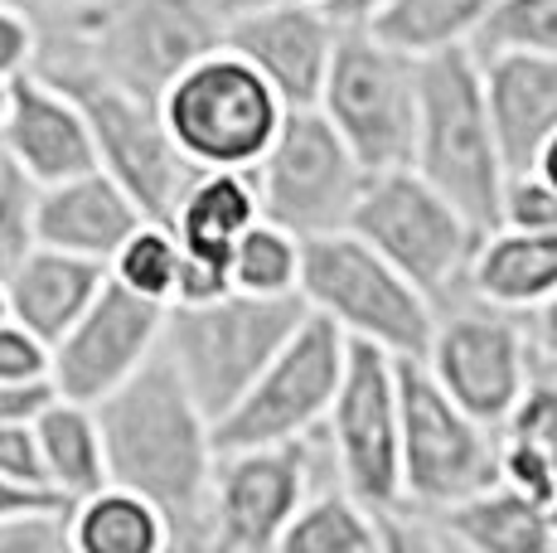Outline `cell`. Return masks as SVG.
Wrapping results in <instances>:
<instances>
[{
	"label": "cell",
	"mask_w": 557,
	"mask_h": 553,
	"mask_svg": "<svg viewBox=\"0 0 557 553\" xmlns=\"http://www.w3.org/2000/svg\"><path fill=\"white\" fill-rule=\"evenodd\" d=\"M53 398L49 379H0V422H25Z\"/></svg>",
	"instance_id": "ab89813d"
},
{
	"label": "cell",
	"mask_w": 557,
	"mask_h": 553,
	"mask_svg": "<svg viewBox=\"0 0 557 553\" xmlns=\"http://www.w3.org/2000/svg\"><path fill=\"white\" fill-rule=\"evenodd\" d=\"M345 229L359 233L379 258H388L436 306L460 292V276H466V262L480 238L475 223L442 189L426 185L412 165L363 175Z\"/></svg>",
	"instance_id": "ba28073f"
},
{
	"label": "cell",
	"mask_w": 557,
	"mask_h": 553,
	"mask_svg": "<svg viewBox=\"0 0 557 553\" xmlns=\"http://www.w3.org/2000/svg\"><path fill=\"white\" fill-rule=\"evenodd\" d=\"M0 161H10L35 185H53V180L83 175V170L98 165L78 102L39 69H25L5 83Z\"/></svg>",
	"instance_id": "ac0fdd59"
},
{
	"label": "cell",
	"mask_w": 557,
	"mask_h": 553,
	"mask_svg": "<svg viewBox=\"0 0 557 553\" xmlns=\"http://www.w3.org/2000/svg\"><path fill=\"white\" fill-rule=\"evenodd\" d=\"M422 365L470 418L499 428L505 413L519 403V393L529 389L539 359H533L529 335H523L513 311L451 296V302L436 306V325Z\"/></svg>",
	"instance_id": "5bb4252c"
},
{
	"label": "cell",
	"mask_w": 557,
	"mask_h": 553,
	"mask_svg": "<svg viewBox=\"0 0 557 553\" xmlns=\"http://www.w3.org/2000/svg\"><path fill=\"white\" fill-rule=\"evenodd\" d=\"M213 45H223L219 0H83L39 20V49L92 63L141 98H160Z\"/></svg>",
	"instance_id": "3957f363"
},
{
	"label": "cell",
	"mask_w": 557,
	"mask_h": 553,
	"mask_svg": "<svg viewBox=\"0 0 557 553\" xmlns=\"http://www.w3.org/2000/svg\"><path fill=\"white\" fill-rule=\"evenodd\" d=\"M35 195H39L35 180L20 175L10 161H0V286H5V276L39 248Z\"/></svg>",
	"instance_id": "d6a6232c"
},
{
	"label": "cell",
	"mask_w": 557,
	"mask_h": 553,
	"mask_svg": "<svg viewBox=\"0 0 557 553\" xmlns=\"http://www.w3.org/2000/svg\"><path fill=\"white\" fill-rule=\"evenodd\" d=\"M102 432L107 481L146 495L170 529V549H203L213 486V418L195 403L165 355L92 403Z\"/></svg>",
	"instance_id": "6da1fadb"
},
{
	"label": "cell",
	"mask_w": 557,
	"mask_h": 553,
	"mask_svg": "<svg viewBox=\"0 0 557 553\" xmlns=\"http://www.w3.org/2000/svg\"><path fill=\"white\" fill-rule=\"evenodd\" d=\"M379 5H383V0H335V5H330V15H335L339 25H363V20H369Z\"/></svg>",
	"instance_id": "7bdbcfd3"
},
{
	"label": "cell",
	"mask_w": 557,
	"mask_h": 553,
	"mask_svg": "<svg viewBox=\"0 0 557 553\" xmlns=\"http://www.w3.org/2000/svg\"><path fill=\"white\" fill-rule=\"evenodd\" d=\"M0 5H15V10H25V15H35V20H53V15H63V10L83 5V0H0Z\"/></svg>",
	"instance_id": "b9f144b4"
},
{
	"label": "cell",
	"mask_w": 557,
	"mask_h": 553,
	"mask_svg": "<svg viewBox=\"0 0 557 553\" xmlns=\"http://www.w3.org/2000/svg\"><path fill=\"white\" fill-rule=\"evenodd\" d=\"M533 175L543 180L548 189H557V132L543 142V151H539V161H533Z\"/></svg>",
	"instance_id": "ee69618b"
},
{
	"label": "cell",
	"mask_w": 557,
	"mask_h": 553,
	"mask_svg": "<svg viewBox=\"0 0 557 553\" xmlns=\"http://www.w3.org/2000/svg\"><path fill=\"white\" fill-rule=\"evenodd\" d=\"M160 325H165V306L151 296H136L116 276L98 286L83 316L49 345V384L59 398L98 403L122 379L160 349Z\"/></svg>",
	"instance_id": "2e32d148"
},
{
	"label": "cell",
	"mask_w": 557,
	"mask_h": 553,
	"mask_svg": "<svg viewBox=\"0 0 557 553\" xmlns=\"http://www.w3.org/2000/svg\"><path fill=\"white\" fill-rule=\"evenodd\" d=\"M320 438L345 491H355L369 509L398 505V359L379 345L349 340L345 374L320 422Z\"/></svg>",
	"instance_id": "9a60e30c"
},
{
	"label": "cell",
	"mask_w": 557,
	"mask_h": 553,
	"mask_svg": "<svg viewBox=\"0 0 557 553\" xmlns=\"http://www.w3.org/2000/svg\"><path fill=\"white\" fill-rule=\"evenodd\" d=\"M35 69L78 102L98 165L141 205L146 219L170 223L185 185L195 180V165L170 142L165 122H160V102L122 88L102 69H92V63L73 54H59V49H39Z\"/></svg>",
	"instance_id": "8992f818"
},
{
	"label": "cell",
	"mask_w": 557,
	"mask_h": 553,
	"mask_svg": "<svg viewBox=\"0 0 557 553\" xmlns=\"http://www.w3.org/2000/svg\"><path fill=\"white\" fill-rule=\"evenodd\" d=\"M5 316H10V311H5V286H0V321H5Z\"/></svg>",
	"instance_id": "f6af8a7d"
},
{
	"label": "cell",
	"mask_w": 557,
	"mask_h": 553,
	"mask_svg": "<svg viewBox=\"0 0 557 553\" xmlns=\"http://www.w3.org/2000/svg\"><path fill=\"white\" fill-rule=\"evenodd\" d=\"M519 325H523V335H529L533 359L557 369V292H548L539 306H529V311H519Z\"/></svg>",
	"instance_id": "f35d334b"
},
{
	"label": "cell",
	"mask_w": 557,
	"mask_h": 553,
	"mask_svg": "<svg viewBox=\"0 0 557 553\" xmlns=\"http://www.w3.org/2000/svg\"><path fill=\"white\" fill-rule=\"evenodd\" d=\"M398 471L403 500L442 509L499 481V438L426 374L422 359H398Z\"/></svg>",
	"instance_id": "30bf717a"
},
{
	"label": "cell",
	"mask_w": 557,
	"mask_h": 553,
	"mask_svg": "<svg viewBox=\"0 0 557 553\" xmlns=\"http://www.w3.org/2000/svg\"><path fill=\"white\" fill-rule=\"evenodd\" d=\"M315 108L355 151L363 175L398 170L412 161L417 59L383 45L369 25H339Z\"/></svg>",
	"instance_id": "9c48e42d"
},
{
	"label": "cell",
	"mask_w": 557,
	"mask_h": 553,
	"mask_svg": "<svg viewBox=\"0 0 557 553\" xmlns=\"http://www.w3.org/2000/svg\"><path fill=\"white\" fill-rule=\"evenodd\" d=\"M306 311L335 321L345 340L379 345L393 359H422L436 325V302L417 292L388 258L369 248L359 233L330 229L301 238V276H296Z\"/></svg>",
	"instance_id": "5b68a950"
},
{
	"label": "cell",
	"mask_w": 557,
	"mask_h": 553,
	"mask_svg": "<svg viewBox=\"0 0 557 553\" xmlns=\"http://www.w3.org/2000/svg\"><path fill=\"white\" fill-rule=\"evenodd\" d=\"M480 78L505 170L523 175L557 132V54H480Z\"/></svg>",
	"instance_id": "ffe728a7"
},
{
	"label": "cell",
	"mask_w": 557,
	"mask_h": 553,
	"mask_svg": "<svg viewBox=\"0 0 557 553\" xmlns=\"http://www.w3.org/2000/svg\"><path fill=\"white\" fill-rule=\"evenodd\" d=\"M0 116H5V83H0Z\"/></svg>",
	"instance_id": "7dc6e473"
},
{
	"label": "cell",
	"mask_w": 557,
	"mask_h": 553,
	"mask_svg": "<svg viewBox=\"0 0 557 553\" xmlns=\"http://www.w3.org/2000/svg\"><path fill=\"white\" fill-rule=\"evenodd\" d=\"M0 476H5V481L39 486V491H49L45 456H39V438H35V418L0 422Z\"/></svg>",
	"instance_id": "d590c367"
},
{
	"label": "cell",
	"mask_w": 557,
	"mask_h": 553,
	"mask_svg": "<svg viewBox=\"0 0 557 553\" xmlns=\"http://www.w3.org/2000/svg\"><path fill=\"white\" fill-rule=\"evenodd\" d=\"M233 292L228 276V253H209V248H185L180 243V282L170 302H213V296Z\"/></svg>",
	"instance_id": "e575fe53"
},
{
	"label": "cell",
	"mask_w": 557,
	"mask_h": 553,
	"mask_svg": "<svg viewBox=\"0 0 557 553\" xmlns=\"http://www.w3.org/2000/svg\"><path fill=\"white\" fill-rule=\"evenodd\" d=\"M141 205L107 175L102 165L83 170V175L39 185L35 195V229L45 248L78 253L92 262H112V253L141 229Z\"/></svg>",
	"instance_id": "d6986e66"
},
{
	"label": "cell",
	"mask_w": 557,
	"mask_h": 553,
	"mask_svg": "<svg viewBox=\"0 0 557 553\" xmlns=\"http://www.w3.org/2000/svg\"><path fill=\"white\" fill-rule=\"evenodd\" d=\"M276 549H286V553H383L373 509L355 491H345L339 476H320L310 486Z\"/></svg>",
	"instance_id": "83f0119b"
},
{
	"label": "cell",
	"mask_w": 557,
	"mask_h": 553,
	"mask_svg": "<svg viewBox=\"0 0 557 553\" xmlns=\"http://www.w3.org/2000/svg\"><path fill=\"white\" fill-rule=\"evenodd\" d=\"M499 438V481L519 486L543 509L557 505V369L539 365L519 403L495 428Z\"/></svg>",
	"instance_id": "cb8c5ba5"
},
{
	"label": "cell",
	"mask_w": 557,
	"mask_h": 553,
	"mask_svg": "<svg viewBox=\"0 0 557 553\" xmlns=\"http://www.w3.org/2000/svg\"><path fill=\"white\" fill-rule=\"evenodd\" d=\"M301 321V292L257 296L233 286L213 302H170L165 325H160V355L175 365L199 408L219 418L238 403V393L262 374V365Z\"/></svg>",
	"instance_id": "277c9868"
},
{
	"label": "cell",
	"mask_w": 557,
	"mask_h": 553,
	"mask_svg": "<svg viewBox=\"0 0 557 553\" xmlns=\"http://www.w3.org/2000/svg\"><path fill=\"white\" fill-rule=\"evenodd\" d=\"M102 282H107L102 262L39 243V248L5 276V311H10V321H20L29 335L53 345V340L83 316V306L98 296Z\"/></svg>",
	"instance_id": "7402d4cb"
},
{
	"label": "cell",
	"mask_w": 557,
	"mask_h": 553,
	"mask_svg": "<svg viewBox=\"0 0 557 553\" xmlns=\"http://www.w3.org/2000/svg\"><path fill=\"white\" fill-rule=\"evenodd\" d=\"M470 49L475 54H557V0H495Z\"/></svg>",
	"instance_id": "1f68e13d"
},
{
	"label": "cell",
	"mask_w": 557,
	"mask_h": 553,
	"mask_svg": "<svg viewBox=\"0 0 557 553\" xmlns=\"http://www.w3.org/2000/svg\"><path fill=\"white\" fill-rule=\"evenodd\" d=\"M548 292H557V233L495 223L490 233L475 238V253H470L456 296L519 316L529 306H539Z\"/></svg>",
	"instance_id": "44dd1931"
},
{
	"label": "cell",
	"mask_w": 557,
	"mask_h": 553,
	"mask_svg": "<svg viewBox=\"0 0 557 553\" xmlns=\"http://www.w3.org/2000/svg\"><path fill=\"white\" fill-rule=\"evenodd\" d=\"M495 0H383L363 25L383 39V45L403 49L407 59H426L442 49L470 45Z\"/></svg>",
	"instance_id": "f1b7e54d"
},
{
	"label": "cell",
	"mask_w": 557,
	"mask_h": 553,
	"mask_svg": "<svg viewBox=\"0 0 557 553\" xmlns=\"http://www.w3.org/2000/svg\"><path fill=\"white\" fill-rule=\"evenodd\" d=\"M320 476H335L320 428L296 442L223 446L209 486V539L203 549L267 553L282 544L296 505Z\"/></svg>",
	"instance_id": "7c38bea8"
},
{
	"label": "cell",
	"mask_w": 557,
	"mask_h": 553,
	"mask_svg": "<svg viewBox=\"0 0 557 553\" xmlns=\"http://www.w3.org/2000/svg\"><path fill=\"white\" fill-rule=\"evenodd\" d=\"M35 438H39V456H45V481L59 500H78L107 481L102 432L98 418H92V403L53 393L35 413Z\"/></svg>",
	"instance_id": "484cf974"
},
{
	"label": "cell",
	"mask_w": 557,
	"mask_h": 553,
	"mask_svg": "<svg viewBox=\"0 0 557 553\" xmlns=\"http://www.w3.org/2000/svg\"><path fill=\"white\" fill-rule=\"evenodd\" d=\"M49 500H59V495H53V491H39V486L5 481V476H0V519H5V515H20V509L49 505Z\"/></svg>",
	"instance_id": "60d3db41"
},
{
	"label": "cell",
	"mask_w": 557,
	"mask_h": 553,
	"mask_svg": "<svg viewBox=\"0 0 557 553\" xmlns=\"http://www.w3.org/2000/svg\"><path fill=\"white\" fill-rule=\"evenodd\" d=\"M252 219H262L252 170H195V180L185 185L175 214H170V229L185 248L228 253Z\"/></svg>",
	"instance_id": "4316f807"
},
{
	"label": "cell",
	"mask_w": 557,
	"mask_h": 553,
	"mask_svg": "<svg viewBox=\"0 0 557 553\" xmlns=\"http://www.w3.org/2000/svg\"><path fill=\"white\" fill-rule=\"evenodd\" d=\"M160 122L195 170H252L282 126L272 83L228 45H213L160 93Z\"/></svg>",
	"instance_id": "52a82bcc"
},
{
	"label": "cell",
	"mask_w": 557,
	"mask_h": 553,
	"mask_svg": "<svg viewBox=\"0 0 557 553\" xmlns=\"http://www.w3.org/2000/svg\"><path fill=\"white\" fill-rule=\"evenodd\" d=\"M35 54H39V20L15 5H0V83L35 69Z\"/></svg>",
	"instance_id": "8d00e7d4"
},
{
	"label": "cell",
	"mask_w": 557,
	"mask_h": 553,
	"mask_svg": "<svg viewBox=\"0 0 557 553\" xmlns=\"http://www.w3.org/2000/svg\"><path fill=\"white\" fill-rule=\"evenodd\" d=\"M548 519H553V539H557V505L548 509Z\"/></svg>",
	"instance_id": "bcb514c9"
},
{
	"label": "cell",
	"mask_w": 557,
	"mask_h": 553,
	"mask_svg": "<svg viewBox=\"0 0 557 553\" xmlns=\"http://www.w3.org/2000/svg\"><path fill=\"white\" fill-rule=\"evenodd\" d=\"M107 276H116L122 286H132L136 296H151V302L170 306L180 282V238L170 223L160 219H141V229L112 253Z\"/></svg>",
	"instance_id": "4dcf8cb0"
},
{
	"label": "cell",
	"mask_w": 557,
	"mask_h": 553,
	"mask_svg": "<svg viewBox=\"0 0 557 553\" xmlns=\"http://www.w3.org/2000/svg\"><path fill=\"white\" fill-rule=\"evenodd\" d=\"M349 340L335 321L306 311V321L286 335V345L262 365V374L238 393L228 413L213 418V446H267L296 442L325 422L330 398L345 374Z\"/></svg>",
	"instance_id": "8fae6325"
},
{
	"label": "cell",
	"mask_w": 557,
	"mask_h": 553,
	"mask_svg": "<svg viewBox=\"0 0 557 553\" xmlns=\"http://www.w3.org/2000/svg\"><path fill=\"white\" fill-rule=\"evenodd\" d=\"M335 39L339 20L320 5H301V0H276V5L223 15V45L272 83L282 108H315Z\"/></svg>",
	"instance_id": "e0dca14e"
},
{
	"label": "cell",
	"mask_w": 557,
	"mask_h": 553,
	"mask_svg": "<svg viewBox=\"0 0 557 553\" xmlns=\"http://www.w3.org/2000/svg\"><path fill=\"white\" fill-rule=\"evenodd\" d=\"M407 165L442 189L480 233L499 223L509 170L490 122L480 54L470 45L417 59V132Z\"/></svg>",
	"instance_id": "7a4b0ae2"
},
{
	"label": "cell",
	"mask_w": 557,
	"mask_h": 553,
	"mask_svg": "<svg viewBox=\"0 0 557 553\" xmlns=\"http://www.w3.org/2000/svg\"><path fill=\"white\" fill-rule=\"evenodd\" d=\"M0 379H49V345L20 321H0Z\"/></svg>",
	"instance_id": "74e56055"
},
{
	"label": "cell",
	"mask_w": 557,
	"mask_h": 553,
	"mask_svg": "<svg viewBox=\"0 0 557 553\" xmlns=\"http://www.w3.org/2000/svg\"><path fill=\"white\" fill-rule=\"evenodd\" d=\"M69 500L0 519V553H69Z\"/></svg>",
	"instance_id": "836d02e7"
},
{
	"label": "cell",
	"mask_w": 557,
	"mask_h": 553,
	"mask_svg": "<svg viewBox=\"0 0 557 553\" xmlns=\"http://www.w3.org/2000/svg\"><path fill=\"white\" fill-rule=\"evenodd\" d=\"M257 214L282 223L296 238L345 229L359 199L363 165L320 108H286L267 151L252 165Z\"/></svg>",
	"instance_id": "4fadbf2b"
},
{
	"label": "cell",
	"mask_w": 557,
	"mask_h": 553,
	"mask_svg": "<svg viewBox=\"0 0 557 553\" xmlns=\"http://www.w3.org/2000/svg\"><path fill=\"white\" fill-rule=\"evenodd\" d=\"M432 519H436V529H442L446 549H466V553H543V549H557L548 509L509 481L480 486V491L432 509Z\"/></svg>",
	"instance_id": "603a6c76"
},
{
	"label": "cell",
	"mask_w": 557,
	"mask_h": 553,
	"mask_svg": "<svg viewBox=\"0 0 557 553\" xmlns=\"http://www.w3.org/2000/svg\"><path fill=\"white\" fill-rule=\"evenodd\" d=\"M69 544L78 553H160L170 549V529L146 495L102 481L69 500Z\"/></svg>",
	"instance_id": "d4e9b609"
},
{
	"label": "cell",
	"mask_w": 557,
	"mask_h": 553,
	"mask_svg": "<svg viewBox=\"0 0 557 553\" xmlns=\"http://www.w3.org/2000/svg\"><path fill=\"white\" fill-rule=\"evenodd\" d=\"M228 276L238 292L257 296H286L296 292V276H301V238L286 233L272 219H252L238 233V243L228 248Z\"/></svg>",
	"instance_id": "f546056e"
}]
</instances>
